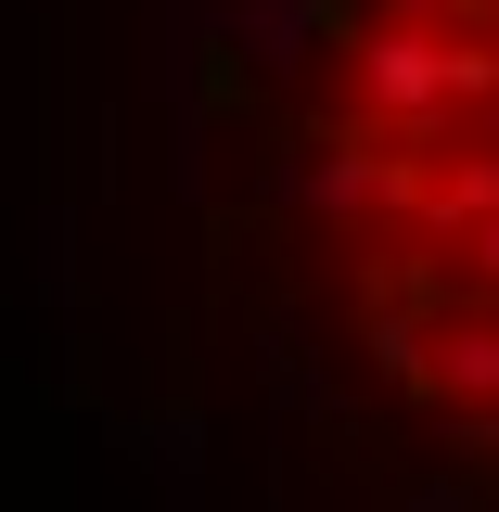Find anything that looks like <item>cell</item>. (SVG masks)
I'll return each mask as SVG.
<instances>
[{
    "label": "cell",
    "mask_w": 499,
    "mask_h": 512,
    "mask_svg": "<svg viewBox=\"0 0 499 512\" xmlns=\"http://www.w3.org/2000/svg\"><path fill=\"white\" fill-rule=\"evenodd\" d=\"M474 256H487V282H499V205H487V231H474Z\"/></svg>",
    "instance_id": "1"
}]
</instances>
